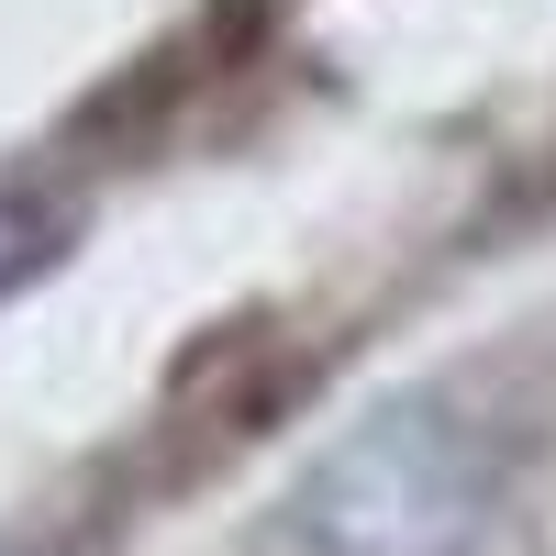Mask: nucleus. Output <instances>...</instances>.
<instances>
[{
	"instance_id": "nucleus-1",
	"label": "nucleus",
	"mask_w": 556,
	"mask_h": 556,
	"mask_svg": "<svg viewBox=\"0 0 556 556\" xmlns=\"http://www.w3.org/2000/svg\"><path fill=\"white\" fill-rule=\"evenodd\" d=\"M290 545L301 556H479L501 513V456L468 412L390 401L290 479Z\"/></svg>"
},
{
	"instance_id": "nucleus-2",
	"label": "nucleus",
	"mask_w": 556,
	"mask_h": 556,
	"mask_svg": "<svg viewBox=\"0 0 556 556\" xmlns=\"http://www.w3.org/2000/svg\"><path fill=\"white\" fill-rule=\"evenodd\" d=\"M45 245H56L45 201H34V190H0V290H12V278H34V267H45Z\"/></svg>"
}]
</instances>
